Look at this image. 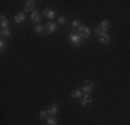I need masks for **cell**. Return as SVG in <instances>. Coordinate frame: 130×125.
I'll list each match as a JSON object with an SVG mask.
<instances>
[{
	"label": "cell",
	"mask_w": 130,
	"mask_h": 125,
	"mask_svg": "<svg viewBox=\"0 0 130 125\" xmlns=\"http://www.w3.org/2000/svg\"><path fill=\"white\" fill-rule=\"evenodd\" d=\"M0 22H2V28H8V21L6 18V15H2L0 17Z\"/></svg>",
	"instance_id": "17"
},
{
	"label": "cell",
	"mask_w": 130,
	"mask_h": 125,
	"mask_svg": "<svg viewBox=\"0 0 130 125\" xmlns=\"http://www.w3.org/2000/svg\"><path fill=\"white\" fill-rule=\"evenodd\" d=\"M0 52L2 53H4L6 52V43H4V40H0Z\"/></svg>",
	"instance_id": "20"
},
{
	"label": "cell",
	"mask_w": 130,
	"mask_h": 125,
	"mask_svg": "<svg viewBox=\"0 0 130 125\" xmlns=\"http://www.w3.org/2000/svg\"><path fill=\"white\" fill-rule=\"evenodd\" d=\"M0 35H2V38H10L11 36V31L8 29V28H2Z\"/></svg>",
	"instance_id": "13"
},
{
	"label": "cell",
	"mask_w": 130,
	"mask_h": 125,
	"mask_svg": "<svg viewBox=\"0 0 130 125\" xmlns=\"http://www.w3.org/2000/svg\"><path fill=\"white\" fill-rule=\"evenodd\" d=\"M30 20L33 21L36 25L40 24V20H42V15H40V11L39 10H33L32 12H30Z\"/></svg>",
	"instance_id": "6"
},
{
	"label": "cell",
	"mask_w": 130,
	"mask_h": 125,
	"mask_svg": "<svg viewBox=\"0 0 130 125\" xmlns=\"http://www.w3.org/2000/svg\"><path fill=\"white\" fill-rule=\"evenodd\" d=\"M48 115H50V114L47 112V110H42L39 112V118H40V120H47Z\"/></svg>",
	"instance_id": "16"
},
{
	"label": "cell",
	"mask_w": 130,
	"mask_h": 125,
	"mask_svg": "<svg viewBox=\"0 0 130 125\" xmlns=\"http://www.w3.org/2000/svg\"><path fill=\"white\" fill-rule=\"evenodd\" d=\"M82 95H83L82 89H78V90H73V92L71 93V97H72V99H79Z\"/></svg>",
	"instance_id": "14"
},
{
	"label": "cell",
	"mask_w": 130,
	"mask_h": 125,
	"mask_svg": "<svg viewBox=\"0 0 130 125\" xmlns=\"http://www.w3.org/2000/svg\"><path fill=\"white\" fill-rule=\"evenodd\" d=\"M78 33L83 38V39H85V38L87 39V38L91 35V31H90V28H87V27H80L78 29Z\"/></svg>",
	"instance_id": "5"
},
{
	"label": "cell",
	"mask_w": 130,
	"mask_h": 125,
	"mask_svg": "<svg viewBox=\"0 0 130 125\" xmlns=\"http://www.w3.org/2000/svg\"><path fill=\"white\" fill-rule=\"evenodd\" d=\"M47 112L51 115V117H53V115H55V114L58 112V104H55V103H53V104L50 106V107L47 108Z\"/></svg>",
	"instance_id": "12"
},
{
	"label": "cell",
	"mask_w": 130,
	"mask_h": 125,
	"mask_svg": "<svg viewBox=\"0 0 130 125\" xmlns=\"http://www.w3.org/2000/svg\"><path fill=\"white\" fill-rule=\"evenodd\" d=\"M98 40H100V43H103V45H108V43L111 42V36L108 35V32H103L98 36Z\"/></svg>",
	"instance_id": "9"
},
{
	"label": "cell",
	"mask_w": 130,
	"mask_h": 125,
	"mask_svg": "<svg viewBox=\"0 0 130 125\" xmlns=\"http://www.w3.org/2000/svg\"><path fill=\"white\" fill-rule=\"evenodd\" d=\"M47 125H57V120H55L54 117H51V115H50V117L47 118Z\"/></svg>",
	"instance_id": "19"
},
{
	"label": "cell",
	"mask_w": 130,
	"mask_h": 125,
	"mask_svg": "<svg viewBox=\"0 0 130 125\" xmlns=\"http://www.w3.org/2000/svg\"><path fill=\"white\" fill-rule=\"evenodd\" d=\"M43 31H44V25H40V24H38V25H35V33H43Z\"/></svg>",
	"instance_id": "18"
},
{
	"label": "cell",
	"mask_w": 130,
	"mask_h": 125,
	"mask_svg": "<svg viewBox=\"0 0 130 125\" xmlns=\"http://www.w3.org/2000/svg\"><path fill=\"white\" fill-rule=\"evenodd\" d=\"M69 40H71V43H72V45H75V47H79V46L82 45L83 38L80 36L78 32H76V33H71V35H69Z\"/></svg>",
	"instance_id": "2"
},
{
	"label": "cell",
	"mask_w": 130,
	"mask_h": 125,
	"mask_svg": "<svg viewBox=\"0 0 130 125\" xmlns=\"http://www.w3.org/2000/svg\"><path fill=\"white\" fill-rule=\"evenodd\" d=\"M91 102H93V99L90 97V95H85V97L80 102V106H82V107H89V106L91 104Z\"/></svg>",
	"instance_id": "10"
},
{
	"label": "cell",
	"mask_w": 130,
	"mask_h": 125,
	"mask_svg": "<svg viewBox=\"0 0 130 125\" xmlns=\"http://www.w3.org/2000/svg\"><path fill=\"white\" fill-rule=\"evenodd\" d=\"M43 15H44L47 20H53V18L57 17V12L54 10H51V8H44V10H43Z\"/></svg>",
	"instance_id": "7"
},
{
	"label": "cell",
	"mask_w": 130,
	"mask_h": 125,
	"mask_svg": "<svg viewBox=\"0 0 130 125\" xmlns=\"http://www.w3.org/2000/svg\"><path fill=\"white\" fill-rule=\"evenodd\" d=\"M65 17H58V24H65Z\"/></svg>",
	"instance_id": "21"
},
{
	"label": "cell",
	"mask_w": 130,
	"mask_h": 125,
	"mask_svg": "<svg viewBox=\"0 0 130 125\" xmlns=\"http://www.w3.org/2000/svg\"><path fill=\"white\" fill-rule=\"evenodd\" d=\"M71 27H72L73 29H79V28L82 27V22H80V20H73L72 24H71Z\"/></svg>",
	"instance_id": "15"
},
{
	"label": "cell",
	"mask_w": 130,
	"mask_h": 125,
	"mask_svg": "<svg viewBox=\"0 0 130 125\" xmlns=\"http://www.w3.org/2000/svg\"><path fill=\"white\" fill-rule=\"evenodd\" d=\"M111 28V21L109 20H104L101 21V24L98 25L97 28H95V35L100 36L103 32H108V29Z\"/></svg>",
	"instance_id": "1"
},
{
	"label": "cell",
	"mask_w": 130,
	"mask_h": 125,
	"mask_svg": "<svg viewBox=\"0 0 130 125\" xmlns=\"http://www.w3.org/2000/svg\"><path fill=\"white\" fill-rule=\"evenodd\" d=\"M44 27H46V32H47V35H51V33H54L55 31H57L58 25L54 24V22H48V24H46Z\"/></svg>",
	"instance_id": "8"
},
{
	"label": "cell",
	"mask_w": 130,
	"mask_h": 125,
	"mask_svg": "<svg viewBox=\"0 0 130 125\" xmlns=\"http://www.w3.org/2000/svg\"><path fill=\"white\" fill-rule=\"evenodd\" d=\"M14 21H15V24L17 25H20V24H22L24 21H25V12H18V14H15V17H14Z\"/></svg>",
	"instance_id": "11"
},
{
	"label": "cell",
	"mask_w": 130,
	"mask_h": 125,
	"mask_svg": "<svg viewBox=\"0 0 130 125\" xmlns=\"http://www.w3.org/2000/svg\"><path fill=\"white\" fill-rule=\"evenodd\" d=\"M93 89H94V83L91 82V81H85L83 82V86H82V92L85 93V95H90L93 92Z\"/></svg>",
	"instance_id": "3"
},
{
	"label": "cell",
	"mask_w": 130,
	"mask_h": 125,
	"mask_svg": "<svg viewBox=\"0 0 130 125\" xmlns=\"http://www.w3.org/2000/svg\"><path fill=\"white\" fill-rule=\"evenodd\" d=\"M36 2L35 0H28V2H25V6H24V12H32L33 10H36Z\"/></svg>",
	"instance_id": "4"
}]
</instances>
